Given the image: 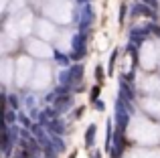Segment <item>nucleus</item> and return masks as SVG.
<instances>
[{
  "label": "nucleus",
  "instance_id": "f257e3e1",
  "mask_svg": "<svg viewBox=\"0 0 160 158\" xmlns=\"http://www.w3.org/2000/svg\"><path fill=\"white\" fill-rule=\"evenodd\" d=\"M144 39H146V31H132L130 32V41L136 43V45H140Z\"/></svg>",
  "mask_w": 160,
  "mask_h": 158
},
{
  "label": "nucleus",
  "instance_id": "f03ea898",
  "mask_svg": "<svg viewBox=\"0 0 160 158\" xmlns=\"http://www.w3.org/2000/svg\"><path fill=\"white\" fill-rule=\"evenodd\" d=\"M93 136H95V126H89V130H87V134H85V144L87 146H93Z\"/></svg>",
  "mask_w": 160,
  "mask_h": 158
},
{
  "label": "nucleus",
  "instance_id": "7ed1b4c3",
  "mask_svg": "<svg viewBox=\"0 0 160 158\" xmlns=\"http://www.w3.org/2000/svg\"><path fill=\"white\" fill-rule=\"evenodd\" d=\"M47 128H49V130H53L55 134H63V130H65V128H63L59 122H51V124H47Z\"/></svg>",
  "mask_w": 160,
  "mask_h": 158
},
{
  "label": "nucleus",
  "instance_id": "20e7f679",
  "mask_svg": "<svg viewBox=\"0 0 160 158\" xmlns=\"http://www.w3.org/2000/svg\"><path fill=\"white\" fill-rule=\"evenodd\" d=\"M136 12L138 14H144V16H154V12L148 6H136Z\"/></svg>",
  "mask_w": 160,
  "mask_h": 158
},
{
  "label": "nucleus",
  "instance_id": "39448f33",
  "mask_svg": "<svg viewBox=\"0 0 160 158\" xmlns=\"http://www.w3.org/2000/svg\"><path fill=\"white\" fill-rule=\"evenodd\" d=\"M122 91H124V97L126 99H132V89H130V87H128V83H126V81H122Z\"/></svg>",
  "mask_w": 160,
  "mask_h": 158
},
{
  "label": "nucleus",
  "instance_id": "423d86ee",
  "mask_svg": "<svg viewBox=\"0 0 160 158\" xmlns=\"http://www.w3.org/2000/svg\"><path fill=\"white\" fill-rule=\"evenodd\" d=\"M103 77H106V75H103V69L98 65V67H95V79H98V83H102V81H103Z\"/></svg>",
  "mask_w": 160,
  "mask_h": 158
},
{
  "label": "nucleus",
  "instance_id": "0eeeda50",
  "mask_svg": "<svg viewBox=\"0 0 160 158\" xmlns=\"http://www.w3.org/2000/svg\"><path fill=\"white\" fill-rule=\"evenodd\" d=\"M98 97H99V85H95L93 89H91V99H93V101H98Z\"/></svg>",
  "mask_w": 160,
  "mask_h": 158
},
{
  "label": "nucleus",
  "instance_id": "6e6552de",
  "mask_svg": "<svg viewBox=\"0 0 160 158\" xmlns=\"http://www.w3.org/2000/svg\"><path fill=\"white\" fill-rule=\"evenodd\" d=\"M45 154H47V158H55V150L51 148V144H49V146L45 148Z\"/></svg>",
  "mask_w": 160,
  "mask_h": 158
},
{
  "label": "nucleus",
  "instance_id": "1a4fd4ad",
  "mask_svg": "<svg viewBox=\"0 0 160 158\" xmlns=\"http://www.w3.org/2000/svg\"><path fill=\"white\" fill-rule=\"evenodd\" d=\"M14 118H16V116L12 114V111H6V124H12V122H14Z\"/></svg>",
  "mask_w": 160,
  "mask_h": 158
},
{
  "label": "nucleus",
  "instance_id": "9d476101",
  "mask_svg": "<svg viewBox=\"0 0 160 158\" xmlns=\"http://www.w3.org/2000/svg\"><path fill=\"white\" fill-rule=\"evenodd\" d=\"M113 63H116V53H112L109 57V71H113Z\"/></svg>",
  "mask_w": 160,
  "mask_h": 158
},
{
  "label": "nucleus",
  "instance_id": "9b49d317",
  "mask_svg": "<svg viewBox=\"0 0 160 158\" xmlns=\"http://www.w3.org/2000/svg\"><path fill=\"white\" fill-rule=\"evenodd\" d=\"M57 59H59V63H63V65H67V57H63V55H57Z\"/></svg>",
  "mask_w": 160,
  "mask_h": 158
},
{
  "label": "nucleus",
  "instance_id": "f8f14e48",
  "mask_svg": "<svg viewBox=\"0 0 160 158\" xmlns=\"http://www.w3.org/2000/svg\"><path fill=\"white\" fill-rule=\"evenodd\" d=\"M10 103H12V107H16V106H18V101H16V97H10Z\"/></svg>",
  "mask_w": 160,
  "mask_h": 158
},
{
  "label": "nucleus",
  "instance_id": "ddd939ff",
  "mask_svg": "<svg viewBox=\"0 0 160 158\" xmlns=\"http://www.w3.org/2000/svg\"><path fill=\"white\" fill-rule=\"evenodd\" d=\"M152 31H154V32H156V35L160 37V28H158V27H152Z\"/></svg>",
  "mask_w": 160,
  "mask_h": 158
},
{
  "label": "nucleus",
  "instance_id": "4468645a",
  "mask_svg": "<svg viewBox=\"0 0 160 158\" xmlns=\"http://www.w3.org/2000/svg\"><path fill=\"white\" fill-rule=\"evenodd\" d=\"M102 154H99V152H95V154H91V158H99Z\"/></svg>",
  "mask_w": 160,
  "mask_h": 158
},
{
  "label": "nucleus",
  "instance_id": "2eb2a0df",
  "mask_svg": "<svg viewBox=\"0 0 160 158\" xmlns=\"http://www.w3.org/2000/svg\"><path fill=\"white\" fill-rule=\"evenodd\" d=\"M144 2H148L150 6H154V0H144Z\"/></svg>",
  "mask_w": 160,
  "mask_h": 158
},
{
  "label": "nucleus",
  "instance_id": "dca6fc26",
  "mask_svg": "<svg viewBox=\"0 0 160 158\" xmlns=\"http://www.w3.org/2000/svg\"><path fill=\"white\" fill-rule=\"evenodd\" d=\"M75 156H77V154H71V156H69V158H75Z\"/></svg>",
  "mask_w": 160,
  "mask_h": 158
},
{
  "label": "nucleus",
  "instance_id": "f3484780",
  "mask_svg": "<svg viewBox=\"0 0 160 158\" xmlns=\"http://www.w3.org/2000/svg\"><path fill=\"white\" fill-rule=\"evenodd\" d=\"M31 158H32V156H31Z\"/></svg>",
  "mask_w": 160,
  "mask_h": 158
}]
</instances>
